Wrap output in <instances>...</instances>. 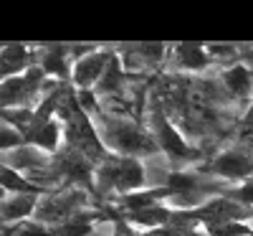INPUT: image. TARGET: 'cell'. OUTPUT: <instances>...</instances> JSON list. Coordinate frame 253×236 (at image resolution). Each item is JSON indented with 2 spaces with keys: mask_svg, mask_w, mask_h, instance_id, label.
<instances>
[{
  "mask_svg": "<svg viewBox=\"0 0 253 236\" xmlns=\"http://www.w3.org/2000/svg\"><path fill=\"white\" fill-rule=\"evenodd\" d=\"M248 224H251V229H253V219H251V221H248Z\"/></svg>",
  "mask_w": 253,
  "mask_h": 236,
  "instance_id": "obj_23",
  "label": "cell"
},
{
  "mask_svg": "<svg viewBox=\"0 0 253 236\" xmlns=\"http://www.w3.org/2000/svg\"><path fill=\"white\" fill-rule=\"evenodd\" d=\"M124 79H126V74H124V61H122V56L114 54V59L109 61V66H107V71H104V76L99 79V84L94 87V92H96L99 97L119 94V92L124 89Z\"/></svg>",
  "mask_w": 253,
  "mask_h": 236,
  "instance_id": "obj_12",
  "label": "cell"
},
{
  "mask_svg": "<svg viewBox=\"0 0 253 236\" xmlns=\"http://www.w3.org/2000/svg\"><path fill=\"white\" fill-rule=\"evenodd\" d=\"M84 211H86V193L81 188H71L61 193H48V198L38 203L36 221L46 226H56V224H66L76 219Z\"/></svg>",
  "mask_w": 253,
  "mask_h": 236,
  "instance_id": "obj_4",
  "label": "cell"
},
{
  "mask_svg": "<svg viewBox=\"0 0 253 236\" xmlns=\"http://www.w3.org/2000/svg\"><path fill=\"white\" fill-rule=\"evenodd\" d=\"M203 173L218 176L225 180H251L253 178V155H248L241 147H230L220 153L213 163L203 165Z\"/></svg>",
  "mask_w": 253,
  "mask_h": 236,
  "instance_id": "obj_6",
  "label": "cell"
},
{
  "mask_svg": "<svg viewBox=\"0 0 253 236\" xmlns=\"http://www.w3.org/2000/svg\"><path fill=\"white\" fill-rule=\"evenodd\" d=\"M248 61H251V66H253V56H248Z\"/></svg>",
  "mask_w": 253,
  "mask_h": 236,
  "instance_id": "obj_22",
  "label": "cell"
},
{
  "mask_svg": "<svg viewBox=\"0 0 253 236\" xmlns=\"http://www.w3.org/2000/svg\"><path fill=\"white\" fill-rule=\"evenodd\" d=\"M38 196L36 193H15V196L3 198V211H0V219H3V226H15V224H23L31 221V216H36L38 211Z\"/></svg>",
  "mask_w": 253,
  "mask_h": 236,
  "instance_id": "obj_9",
  "label": "cell"
},
{
  "mask_svg": "<svg viewBox=\"0 0 253 236\" xmlns=\"http://www.w3.org/2000/svg\"><path fill=\"white\" fill-rule=\"evenodd\" d=\"M3 236H53L51 226L38 221H23L15 226H3Z\"/></svg>",
  "mask_w": 253,
  "mask_h": 236,
  "instance_id": "obj_19",
  "label": "cell"
},
{
  "mask_svg": "<svg viewBox=\"0 0 253 236\" xmlns=\"http://www.w3.org/2000/svg\"><path fill=\"white\" fill-rule=\"evenodd\" d=\"M203 229L208 236H253V229L238 221H213V224H203Z\"/></svg>",
  "mask_w": 253,
  "mask_h": 236,
  "instance_id": "obj_18",
  "label": "cell"
},
{
  "mask_svg": "<svg viewBox=\"0 0 253 236\" xmlns=\"http://www.w3.org/2000/svg\"><path fill=\"white\" fill-rule=\"evenodd\" d=\"M66 132V127H63L58 119L43 124V127H38V130L33 135H28V145L38 147V150H43V153H53L56 155V150H58V142H61V135Z\"/></svg>",
  "mask_w": 253,
  "mask_h": 236,
  "instance_id": "obj_14",
  "label": "cell"
},
{
  "mask_svg": "<svg viewBox=\"0 0 253 236\" xmlns=\"http://www.w3.org/2000/svg\"><path fill=\"white\" fill-rule=\"evenodd\" d=\"M3 153H13V150H20V147H26L28 142H26V137L20 135L15 127H10V124H3Z\"/></svg>",
  "mask_w": 253,
  "mask_h": 236,
  "instance_id": "obj_20",
  "label": "cell"
},
{
  "mask_svg": "<svg viewBox=\"0 0 253 236\" xmlns=\"http://www.w3.org/2000/svg\"><path fill=\"white\" fill-rule=\"evenodd\" d=\"M99 219V213H91V211H84L79 213L76 219L66 221V224H56L51 226L53 236H94V221Z\"/></svg>",
  "mask_w": 253,
  "mask_h": 236,
  "instance_id": "obj_16",
  "label": "cell"
},
{
  "mask_svg": "<svg viewBox=\"0 0 253 236\" xmlns=\"http://www.w3.org/2000/svg\"><path fill=\"white\" fill-rule=\"evenodd\" d=\"M3 190L5 193H36V196H48L51 190H46V188H41V185H36V183H31L23 173H18V170H13V168H5L3 165Z\"/></svg>",
  "mask_w": 253,
  "mask_h": 236,
  "instance_id": "obj_17",
  "label": "cell"
},
{
  "mask_svg": "<svg viewBox=\"0 0 253 236\" xmlns=\"http://www.w3.org/2000/svg\"><path fill=\"white\" fill-rule=\"evenodd\" d=\"M36 59L41 61V56H38L36 51H31L28 46L5 44V46H3V56H0V74H3V79L20 76V74H26L28 69L38 66Z\"/></svg>",
  "mask_w": 253,
  "mask_h": 236,
  "instance_id": "obj_10",
  "label": "cell"
},
{
  "mask_svg": "<svg viewBox=\"0 0 253 236\" xmlns=\"http://www.w3.org/2000/svg\"><path fill=\"white\" fill-rule=\"evenodd\" d=\"M175 59H177V66L190 69V71H203V69H208L210 63H213L208 49L195 46V44H180L175 49Z\"/></svg>",
  "mask_w": 253,
  "mask_h": 236,
  "instance_id": "obj_15",
  "label": "cell"
},
{
  "mask_svg": "<svg viewBox=\"0 0 253 236\" xmlns=\"http://www.w3.org/2000/svg\"><path fill=\"white\" fill-rule=\"evenodd\" d=\"M96 190L99 196H129V193L144 190L147 176H144V165L137 158H122L112 155L109 160H104L96 168Z\"/></svg>",
  "mask_w": 253,
  "mask_h": 236,
  "instance_id": "obj_2",
  "label": "cell"
},
{
  "mask_svg": "<svg viewBox=\"0 0 253 236\" xmlns=\"http://www.w3.org/2000/svg\"><path fill=\"white\" fill-rule=\"evenodd\" d=\"M114 59L112 51L107 49H96L91 51L89 56H84L74 63V76H71V84L76 89H91L99 84V79L104 76V71H107L109 61Z\"/></svg>",
  "mask_w": 253,
  "mask_h": 236,
  "instance_id": "obj_8",
  "label": "cell"
},
{
  "mask_svg": "<svg viewBox=\"0 0 253 236\" xmlns=\"http://www.w3.org/2000/svg\"><path fill=\"white\" fill-rule=\"evenodd\" d=\"M41 69L46 76H56L61 84L71 81L74 76V61H71V49L69 46H48L41 54Z\"/></svg>",
  "mask_w": 253,
  "mask_h": 236,
  "instance_id": "obj_11",
  "label": "cell"
},
{
  "mask_svg": "<svg viewBox=\"0 0 253 236\" xmlns=\"http://www.w3.org/2000/svg\"><path fill=\"white\" fill-rule=\"evenodd\" d=\"M41 92H46V71L38 63L20 76L3 79V89H0L3 110H33V99Z\"/></svg>",
  "mask_w": 253,
  "mask_h": 236,
  "instance_id": "obj_3",
  "label": "cell"
},
{
  "mask_svg": "<svg viewBox=\"0 0 253 236\" xmlns=\"http://www.w3.org/2000/svg\"><path fill=\"white\" fill-rule=\"evenodd\" d=\"M243 127L253 132V104H251V110H248V112H246V117H243Z\"/></svg>",
  "mask_w": 253,
  "mask_h": 236,
  "instance_id": "obj_21",
  "label": "cell"
},
{
  "mask_svg": "<svg viewBox=\"0 0 253 236\" xmlns=\"http://www.w3.org/2000/svg\"><path fill=\"white\" fill-rule=\"evenodd\" d=\"M223 84L228 87V92L233 97H248L253 89V71L246 66V63H233L223 71Z\"/></svg>",
  "mask_w": 253,
  "mask_h": 236,
  "instance_id": "obj_13",
  "label": "cell"
},
{
  "mask_svg": "<svg viewBox=\"0 0 253 236\" xmlns=\"http://www.w3.org/2000/svg\"><path fill=\"white\" fill-rule=\"evenodd\" d=\"M101 135L104 145L112 147L122 158H142L157 153V140L152 137L150 130H144L142 124L119 119V117H101Z\"/></svg>",
  "mask_w": 253,
  "mask_h": 236,
  "instance_id": "obj_1",
  "label": "cell"
},
{
  "mask_svg": "<svg viewBox=\"0 0 253 236\" xmlns=\"http://www.w3.org/2000/svg\"><path fill=\"white\" fill-rule=\"evenodd\" d=\"M150 132L157 140V147L167 153V158H172V160H195L198 158V150H193L185 142V137L170 124V119L165 117L162 107L157 102L150 110Z\"/></svg>",
  "mask_w": 253,
  "mask_h": 236,
  "instance_id": "obj_5",
  "label": "cell"
},
{
  "mask_svg": "<svg viewBox=\"0 0 253 236\" xmlns=\"http://www.w3.org/2000/svg\"><path fill=\"white\" fill-rule=\"evenodd\" d=\"M53 168L61 178H66L71 183H81L84 188H91V180L96 176L94 163L89 158H84L81 153H76V150H71V147L53 155Z\"/></svg>",
  "mask_w": 253,
  "mask_h": 236,
  "instance_id": "obj_7",
  "label": "cell"
}]
</instances>
